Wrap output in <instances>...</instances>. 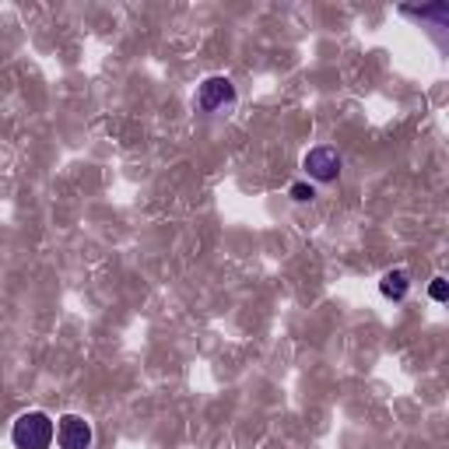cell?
<instances>
[{"label": "cell", "mask_w": 449, "mask_h": 449, "mask_svg": "<svg viewBox=\"0 0 449 449\" xmlns=\"http://www.w3.org/2000/svg\"><path fill=\"white\" fill-rule=\"evenodd\" d=\"M302 168H305V175L313 183H334L337 175H340V155H337V148H330V144L309 148L305 158H302Z\"/></svg>", "instance_id": "cell-4"}, {"label": "cell", "mask_w": 449, "mask_h": 449, "mask_svg": "<svg viewBox=\"0 0 449 449\" xmlns=\"http://www.w3.org/2000/svg\"><path fill=\"white\" fill-rule=\"evenodd\" d=\"M60 449H92L95 443V428L85 414H63L56 418V439Z\"/></svg>", "instance_id": "cell-2"}, {"label": "cell", "mask_w": 449, "mask_h": 449, "mask_svg": "<svg viewBox=\"0 0 449 449\" xmlns=\"http://www.w3.org/2000/svg\"><path fill=\"white\" fill-rule=\"evenodd\" d=\"M288 197H291L295 204H309V200H316V186H313V183H291Z\"/></svg>", "instance_id": "cell-6"}, {"label": "cell", "mask_w": 449, "mask_h": 449, "mask_svg": "<svg viewBox=\"0 0 449 449\" xmlns=\"http://www.w3.org/2000/svg\"><path fill=\"white\" fill-rule=\"evenodd\" d=\"M428 295H432V302H446V298H449L446 278H432V284H428Z\"/></svg>", "instance_id": "cell-7"}, {"label": "cell", "mask_w": 449, "mask_h": 449, "mask_svg": "<svg viewBox=\"0 0 449 449\" xmlns=\"http://www.w3.org/2000/svg\"><path fill=\"white\" fill-rule=\"evenodd\" d=\"M379 291H383V298H390V302H400L407 291H411V274L407 271H386L383 278H379Z\"/></svg>", "instance_id": "cell-5"}, {"label": "cell", "mask_w": 449, "mask_h": 449, "mask_svg": "<svg viewBox=\"0 0 449 449\" xmlns=\"http://www.w3.org/2000/svg\"><path fill=\"white\" fill-rule=\"evenodd\" d=\"M56 439V421L46 411H25L11 425L14 449H50Z\"/></svg>", "instance_id": "cell-1"}, {"label": "cell", "mask_w": 449, "mask_h": 449, "mask_svg": "<svg viewBox=\"0 0 449 449\" xmlns=\"http://www.w3.org/2000/svg\"><path fill=\"white\" fill-rule=\"evenodd\" d=\"M193 102H197V109H200V112H218V109H224V106H232V102H235V85H232L224 74L204 77V81L197 85Z\"/></svg>", "instance_id": "cell-3"}]
</instances>
